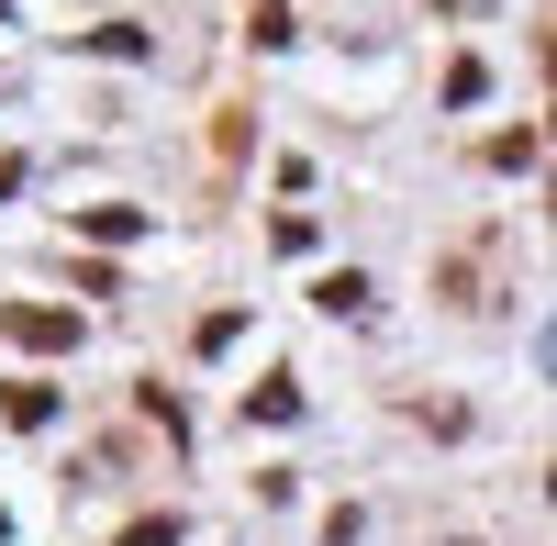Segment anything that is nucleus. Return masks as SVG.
<instances>
[{
    "label": "nucleus",
    "instance_id": "f257e3e1",
    "mask_svg": "<svg viewBox=\"0 0 557 546\" xmlns=\"http://www.w3.org/2000/svg\"><path fill=\"white\" fill-rule=\"evenodd\" d=\"M12 335L57 357V346H78V312H57V301H23V312H12Z\"/></svg>",
    "mask_w": 557,
    "mask_h": 546
}]
</instances>
